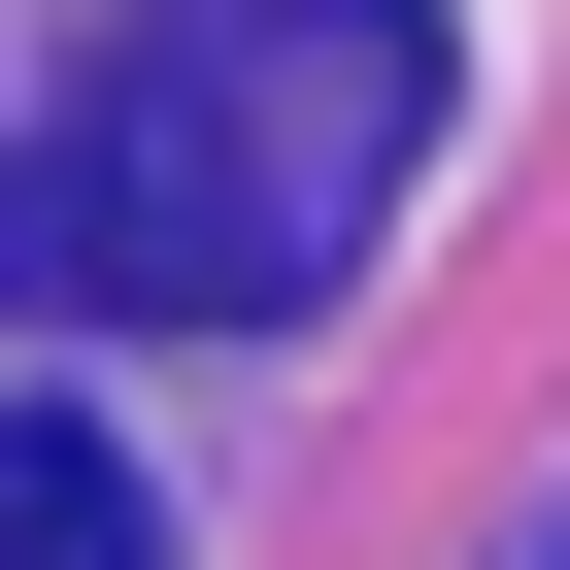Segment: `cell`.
<instances>
[{
  "label": "cell",
  "mask_w": 570,
  "mask_h": 570,
  "mask_svg": "<svg viewBox=\"0 0 570 570\" xmlns=\"http://www.w3.org/2000/svg\"><path fill=\"white\" fill-rule=\"evenodd\" d=\"M436 168V0H135L101 101L0 168V268H101L168 336H303Z\"/></svg>",
  "instance_id": "cell-1"
},
{
  "label": "cell",
  "mask_w": 570,
  "mask_h": 570,
  "mask_svg": "<svg viewBox=\"0 0 570 570\" xmlns=\"http://www.w3.org/2000/svg\"><path fill=\"white\" fill-rule=\"evenodd\" d=\"M0 570H168V470L101 403H0Z\"/></svg>",
  "instance_id": "cell-2"
},
{
  "label": "cell",
  "mask_w": 570,
  "mask_h": 570,
  "mask_svg": "<svg viewBox=\"0 0 570 570\" xmlns=\"http://www.w3.org/2000/svg\"><path fill=\"white\" fill-rule=\"evenodd\" d=\"M537 570H570V537H537Z\"/></svg>",
  "instance_id": "cell-3"
}]
</instances>
